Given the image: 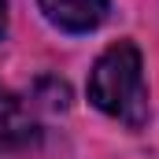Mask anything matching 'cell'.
I'll use <instances>...</instances> for the list:
<instances>
[{"label":"cell","mask_w":159,"mask_h":159,"mask_svg":"<svg viewBox=\"0 0 159 159\" xmlns=\"http://www.w3.org/2000/svg\"><path fill=\"white\" fill-rule=\"evenodd\" d=\"M89 100L107 119L129 129H141L152 115L148 81H144V56L133 41H115L100 52L89 70Z\"/></svg>","instance_id":"cell-1"},{"label":"cell","mask_w":159,"mask_h":159,"mask_svg":"<svg viewBox=\"0 0 159 159\" xmlns=\"http://www.w3.org/2000/svg\"><path fill=\"white\" fill-rule=\"evenodd\" d=\"M37 7L63 34H93L107 15V0H37Z\"/></svg>","instance_id":"cell-2"},{"label":"cell","mask_w":159,"mask_h":159,"mask_svg":"<svg viewBox=\"0 0 159 159\" xmlns=\"http://www.w3.org/2000/svg\"><path fill=\"white\" fill-rule=\"evenodd\" d=\"M4 30H7V4L0 0V37H4Z\"/></svg>","instance_id":"cell-4"},{"label":"cell","mask_w":159,"mask_h":159,"mask_svg":"<svg viewBox=\"0 0 159 159\" xmlns=\"http://www.w3.org/2000/svg\"><path fill=\"white\" fill-rule=\"evenodd\" d=\"M34 133L37 126L30 119V111L22 107V100L0 85V148H26Z\"/></svg>","instance_id":"cell-3"}]
</instances>
